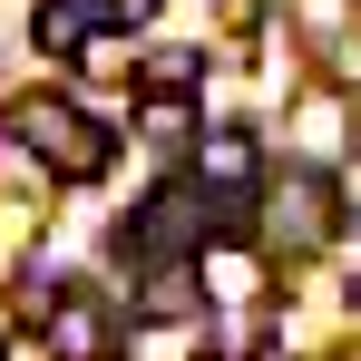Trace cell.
Returning <instances> with one entry per match:
<instances>
[{
    "label": "cell",
    "instance_id": "obj_1",
    "mask_svg": "<svg viewBox=\"0 0 361 361\" xmlns=\"http://www.w3.org/2000/svg\"><path fill=\"white\" fill-rule=\"evenodd\" d=\"M10 137L20 147H39V166L68 185H88V176H108V157H118V137L98 118H78L59 88H30V98H10Z\"/></svg>",
    "mask_w": 361,
    "mask_h": 361
},
{
    "label": "cell",
    "instance_id": "obj_2",
    "mask_svg": "<svg viewBox=\"0 0 361 361\" xmlns=\"http://www.w3.org/2000/svg\"><path fill=\"white\" fill-rule=\"evenodd\" d=\"M195 215H205V205H195V185H166V195H147V205L127 215V254H185V244L205 235Z\"/></svg>",
    "mask_w": 361,
    "mask_h": 361
},
{
    "label": "cell",
    "instance_id": "obj_3",
    "mask_svg": "<svg viewBox=\"0 0 361 361\" xmlns=\"http://www.w3.org/2000/svg\"><path fill=\"white\" fill-rule=\"evenodd\" d=\"M39 332H49V361H108L118 352V322H108L98 293H59V312H49Z\"/></svg>",
    "mask_w": 361,
    "mask_h": 361
},
{
    "label": "cell",
    "instance_id": "obj_4",
    "mask_svg": "<svg viewBox=\"0 0 361 361\" xmlns=\"http://www.w3.org/2000/svg\"><path fill=\"white\" fill-rule=\"evenodd\" d=\"M195 176H205V185H254V137H244V127L195 137Z\"/></svg>",
    "mask_w": 361,
    "mask_h": 361
},
{
    "label": "cell",
    "instance_id": "obj_5",
    "mask_svg": "<svg viewBox=\"0 0 361 361\" xmlns=\"http://www.w3.org/2000/svg\"><path fill=\"white\" fill-rule=\"evenodd\" d=\"M88 20H98L88 0H39V20H30V39H39L49 59H68V49H88Z\"/></svg>",
    "mask_w": 361,
    "mask_h": 361
},
{
    "label": "cell",
    "instance_id": "obj_6",
    "mask_svg": "<svg viewBox=\"0 0 361 361\" xmlns=\"http://www.w3.org/2000/svg\"><path fill=\"white\" fill-rule=\"evenodd\" d=\"M195 68H205L195 49H157L137 78H147V98H195Z\"/></svg>",
    "mask_w": 361,
    "mask_h": 361
},
{
    "label": "cell",
    "instance_id": "obj_7",
    "mask_svg": "<svg viewBox=\"0 0 361 361\" xmlns=\"http://www.w3.org/2000/svg\"><path fill=\"white\" fill-rule=\"evenodd\" d=\"M274 215H283V235H332V195H322V185H283Z\"/></svg>",
    "mask_w": 361,
    "mask_h": 361
},
{
    "label": "cell",
    "instance_id": "obj_8",
    "mask_svg": "<svg viewBox=\"0 0 361 361\" xmlns=\"http://www.w3.org/2000/svg\"><path fill=\"white\" fill-rule=\"evenodd\" d=\"M137 127H147V137H166V147H176L185 127H195V108H185V98H147V108H137Z\"/></svg>",
    "mask_w": 361,
    "mask_h": 361
},
{
    "label": "cell",
    "instance_id": "obj_9",
    "mask_svg": "<svg viewBox=\"0 0 361 361\" xmlns=\"http://www.w3.org/2000/svg\"><path fill=\"white\" fill-rule=\"evenodd\" d=\"M147 312H195V283H185V274H157V283H147Z\"/></svg>",
    "mask_w": 361,
    "mask_h": 361
},
{
    "label": "cell",
    "instance_id": "obj_10",
    "mask_svg": "<svg viewBox=\"0 0 361 361\" xmlns=\"http://www.w3.org/2000/svg\"><path fill=\"white\" fill-rule=\"evenodd\" d=\"M302 137L332 157V147H342V108H322V98H312V108H302Z\"/></svg>",
    "mask_w": 361,
    "mask_h": 361
},
{
    "label": "cell",
    "instance_id": "obj_11",
    "mask_svg": "<svg viewBox=\"0 0 361 361\" xmlns=\"http://www.w3.org/2000/svg\"><path fill=\"white\" fill-rule=\"evenodd\" d=\"M147 10H157V0H98V20H118V30H137Z\"/></svg>",
    "mask_w": 361,
    "mask_h": 361
}]
</instances>
